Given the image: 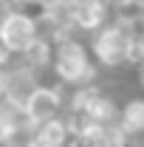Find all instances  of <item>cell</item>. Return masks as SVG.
I'll return each mask as SVG.
<instances>
[{"instance_id":"6da1fadb","label":"cell","mask_w":144,"mask_h":147,"mask_svg":"<svg viewBox=\"0 0 144 147\" xmlns=\"http://www.w3.org/2000/svg\"><path fill=\"white\" fill-rule=\"evenodd\" d=\"M48 71L54 76V82L65 85V88L96 85V79H99V65L90 57L88 42H82L76 34H65L54 40V54H51Z\"/></svg>"},{"instance_id":"7a4b0ae2","label":"cell","mask_w":144,"mask_h":147,"mask_svg":"<svg viewBox=\"0 0 144 147\" xmlns=\"http://www.w3.org/2000/svg\"><path fill=\"white\" fill-rule=\"evenodd\" d=\"M0 37L9 45V51L17 57L23 54L37 37H40V26H37V14L31 9L23 6H6L0 14Z\"/></svg>"},{"instance_id":"3957f363","label":"cell","mask_w":144,"mask_h":147,"mask_svg":"<svg viewBox=\"0 0 144 147\" xmlns=\"http://www.w3.org/2000/svg\"><path fill=\"white\" fill-rule=\"evenodd\" d=\"M65 93H68V88L59 85V82H51V85L40 82L34 91L28 93V99L23 102V108L28 113V122L31 125H42L48 119L62 116L65 113Z\"/></svg>"},{"instance_id":"277c9868","label":"cell","mask_w":144,"mask_h":147,"mask_svg":"<svg viewBox=\"0 0 144 147\" xmlns=\"http://www.w3.org/2000/svg\"><path fill=\"white\" fill-rule=\"evenodd\" d=\"M110 20H113V9L108 0H73V9H71L73 31L93 34L96 28H102Z\"/></svg>"},{"instance_id":"5b68a950","label":"cell","mask_w":144,"mask_h":147,"mask_svg":"<svg viewBox=\"0 0 144 147\" xmlns=\"http://www.w3.org/2000/svg\"><path fill=\"white\" fill-rule=\"evenodd\" d=\"M68 139H71V130L62 116L34 125V130H31V147H65Z\"/></svg>"},{"instance_id":"8992f818","label":"cell","mask_w":144,"mask_h":147,"mask_svg":"<svg viewBox=\"0 0 144 147\" xmlns=\"http://www.w3.org/2000/svg\"><path fill=\"white\" fill-rule=\"evenodd\" d=\"M116 125L124 130L130 139H141L144 136V96H130L124 105H119Z\"/></svg>"},{"instance_id":"52a82bcc","label":"cell","mask_w":144,"mask_h":147,"mask_svg":"<svg viewBox=\"0 0 144 147\" xmlns=\"http://www.w3.org/2000/svg\"><path fill=\"white\" fill-rule=\"evenodd\" d=\"M34 127L28 122V113L20 102H11V99H0V130L3 136H14L20 130H28Z\"/></svg>"},{"instance_id":"ba28073f","label":"cell","mask_w":144,"mask_h":147,"mask_svg":"<svg viewBox=\"0 0 144 147\" xmlns=\"http://www.w3.org/2000/svg\"><path fill=\"white\" fill-rule=\"evenodd\" d=\"M82 113H85L88 119H93V122H99V125H116V119H119V102H116L110 93L99 91Z\"/></svg>"},{"instance_id":"9c48e42d","label":"cell","mask_w":144,"mask_h":147,"mask_svg":"<svg viewBox=\"0 0 144 147\" xmlns=\"http://www.w3.org/2000/svg\"><path fill=\"white\" fill-rule=\"evenodd\" d=\"M11 51H9V45H6V42H3V37H0V65H3V68H6V65H9V62H11Z\"/></svg>"},{"instance_id":"30bf717a","label":"cell","mask_w":144,"mask_h":147,"mask_svg":"<svg viewBox=\"0 0 144 147\" xmlns=\"http://www.w3.org/2000/svg\"><path fill=\"white\" fill-rule=\"evenodd\" d=\"M6 91H9V68L0 65V99H6Z\"/></svg>"},{"instance_id":"8fae6325","label":"cell","mask_w":144,"mask_h":147,"mask_svg":"<svg viewBox=\"0 0 144 147\" xmlns=\"http://www.w3.org/2000/svg\"><path fill=\"white\" fill-rule=\"evenodd\" d=\"M136 82H139V88L144 91V62H139V65H136Z\"/></svg>"},{"instance_id":"7c38bea8","label":"cell","mask_w":144,"mask_h":147,"mask_svg":"<svg viewBox=\"0 0 144 147\" xmlns=\"http://www.w3.org/2000/svg\"><path fill=\"white\" fill-rule=\"evenodd\" d=\"M0 147H11V139L9 136H0Z\"/></svg>"},{"instance_id":"4fadbf2b","label":"cell","mask_w":144,"mask_h":147,"mask_svg":"<svg viewBox=\"0 0 144 147\" xmlns=\"http://www.w3.org/2000/svg\"><path fill=\"white\" fill-rule=\"evenodd\" d=\"M0 6H11V3H9V0H0Z\"/></svg>"}]
</instances>
